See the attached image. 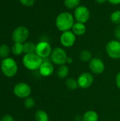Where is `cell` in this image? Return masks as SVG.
Returning a JSON list of instances; mask_svg holds the SVG:
<instances>
[{
	"label": "cell",
	"mask_w": 120,
	"mask_h": 121,
	"mask_svg": "<svg viewBox=\"0 0 120 121\" xmlns=\"http://www.w3.org/2000/svg\"><path fill=\"white\" fill-rule=\"evenodd\" d=\"M81 3V0H64L65 6L69 9H75Z\"/></svg>",
	"instance_id": "21"
},
{
	"label": "cell",
	"mask_w": 120,
	"mask_h": 121,
	"mask_svg": "<svg viewBox=\"0 0 120 121\" xmlns=\"http://www.w3.org/2000/svg\"><path fill=\"white\" fill-rule=\"evenodd\" d=\"M110 21L115 25L120 24V10H116L113 11L110 15Z\"/></svg>",
	"instance_id": "24"
},
{
	"label": "cell",
	"mask_w": 120,
	"mask_h": 121,
	"mask_svg": "<svg viewBox=\"0 0 120 121\" xmlns=\"http://www.w3.org/2000/svg\"><path fill=\"white\" fill-rule=\"evenodd\" d=\"M74 17L71 13L67 11H64L60 13L56 18L55 25L57 28L61 31L64 32L67 30H71L74 24Z\"/></svg>",
	"instance_id": "1"
},
{
	"label": "cell",
	"mask_w": 120,
	"mask_h": 121,
	"mask_svg": "<svg viewBox=\"0 0 120 121\" xmlns=\"http://www.w3.org/2000/svg\"><path fill=\"white\" fill-rule=\"evenodd\" d=\"M115 81H116V85H117V88L120 89V72L117 74Z\"/></svg>",
	"instance_id": "29"
},
{
	"label": "cell",
	"mask_w": 120,
	"mask_h": 121,
	"mask_svg": "<svg viewBox=\"0 0 120 121\" xmlns=\"http://www.w3.org/2000/svg\"><path fill=\"white\" fill-rule=\"evenodd\" d=\"M65 84H66V86L69 89H71V90H76V89H78L79 87L78 81L73 78L67 79L65 82Z\"/></svg>",
	"instance_id": "20"
},
{
	"label": "cell",
	"mask_w": 120,
	"mask_h": 121,
	"mask_svg": "<svg viewBox=\"0 0 120 121\" xmlns=\"http://www.w3.org/2000/svg\"><path fill=\"white\" fill-rule=\"evenodd\" d=\"M11 52L14 55H21L23 53V43H14L11 47Z\"/></svg>",
	"instance_id": "18"
},
{
	"label": "cell",
	"mask_w": 120,
	"mask_h": 121,
	"mask_svg": "<svg viewBox=\"0 0 120 121\" xmlns=\"http://www.w3.org/2000/svg\"><path fill=\"white\" fill-rule=\"evenodd\" d=\"M67 55L66 51L59 47H57L54 48L52 51L50 58L52 62L58 65H63L66 63V59H67Z\"/></svg>",
	"instance_id": "4"
},
{
	"label": "cell",
	"mask_w": 120,
	"mask_h": 121,
	"mask_svg": "<svg viewBox=\"0 0 120 121\" xmlns=\"http://www.w3.org/2000/svg\"><path fill=\"white\" fill-rule=\"evenodd\" d=\"M10 48L6 44H1L0 45V57L3 59L8 57V55L10 54Z\"/></svg>",
	"instance_id": "23"
},
{
	"label": "cell",
	"mask_w": 120,
	"mask_h": 121,
	"mask_svg": "<svg viewBox=\"0 0 120 121\" xmlns=\"http://www.w3.org/2000/svg\"><path fill=\"white\" fill-rule=\"evenodd\" d=\"M77 81L80 88L88 89L93 84L94 82V78L91 73L84 72L79 75L77 79Z\"/></svg>",
	"instance_id": "12"
},
{
	"label": "cell",
	"mask_w": 120,
	"mask_h": 121,
	"mask_svg": "<svg viewBox=\"0 0 120 121\" xmlns=\"http://www.w3.org/2000/svg\"><path fill=\"white\" fill-rule=\"evenodd\" d=\"M76 35L71 31L67 30L62 32L60 35V43L65 48H71L72 47L76 42Z\"/></svg>",
	"instance_id": "10"
},
{
	"label": "cell",
	"mask_w": 120,
	"mask_h": 121,
	"mask_svg": "<svg viewBox=\"0 0 120 121\" xmlns=\"http://www.w3.org/2000/svg\"><path fill=\"white\" fill-rule=\"evenodd\" d=\"M69 73V68L67 65H63L59 66V67L57 69V74L59 78H61V79L66 78L68 76Z\"/></svg>",
	"instance_id": "16"
},
{
	"label": "cell",
	"mask_w": 120,
	"mask_h": 121,
	"mask_svg": "<svg viewBox=\"0 0 120 121\" xmlns=\"http://www.w3.org/2000/svg\"><path fill=\"white\" fill-rule=\"evenodd\" d=\"M105 52L107 55L112 59H120V41L117 40H112L109 41L105 46Z\"/></svg>",
	"instance_id": "7"
},
{
	"label": "cell",
	"mask_w": 120,
	"mask_h": 121,
	"mask_svg": "<svg viewBox=\"0 0 120 121\" xmlns=\"http://www.w3.org/2000/svg\"><path fill=\"white\" fill-rule=\"evenodd\" d=\"M28 29L23 26H18L12 33L11 38L14 43H24L29 37Z\"/></svg>",
	"instance_id": "6"
},
{
	"label": "cell",
	"mask_w": 120,
	"mask_h": 121,
	"mask_svg": "<svg viewBox=\"0 0 120 121\" xmlns=\"http://www.w3.org/2000/svg\"><path fill=\"white\" fill-rule=\"evenodd\" d=\"M73 62V58L71 57H67L66 59V63L67 64H71Z\"/></svg>",
	"instance_id": "32"
},
{
	"label": "cell",
	"mask_w": 120,
	"mask_h": 121,
	"mask_svg": "<svg viewBox=\"0 0 120 121\" xmlns=\"http://www.w3.org/2000/svg\"><path fill=\"white\" fill-rule=\"evenodd\" d=\"M43 62V59L39 57L36 53L25 54L22 59L23 66L29 70H37Z\"/></svg>",
	"instance_id": "2"
},
{
	"label": "cell",
	"mask_w": 120,
	"mask_h": 121,
	"mask_svg": "<svg viewBox=\"0 0 120 121\" xmlns=\"http://www.w3.org/2000/svg\"><path fill=\"white\" fill-rule=\"evenodd\" d=\"M35 119L36 121H49V116L45 111L38 110L35 114Z\"/></svg>",
	"instance_id": "19"
},
{
	"label": "cell",
	"mask_w": 120,
	"mask_h": 121,
	"mask_svg": "<svg viewBox=\"0 0 120 121\" xmlns=\"http://www.w3.org/2000/svg\"><path fill=\"white\" fill-rule=\"evenodd\" d=\"M1 70L6 77H13L18 72V65L15 60L8 57L1 61Z\"/></svg>",
	"instance_id": "3"
},
{
	"label": "cell",
	"mask_w": 120,
	"mask_h": 121,
	"mask_svg": "<svg viewBox=\"0 0 120 121\" xmlns=\"http://www.w3.org/2000/svg\"><path fill=\"white\" fill-rule=\"evenodd\" d=\"M95 1L98 4H104L108 1V0H95Z\"/></svg>",
	"instance_id": "31"
},
{
	"label": "cell",
	"mask_w": 120,
	"mask_h": 121,
	"mask_svg": "<svg viewBox=\"0 0 120 121\" xmlns=\"http://www.w3.org/2000/svg\"><path fill=\"white\" fill-rule=\"evenodd\" d=\"M79 58L83 62H89L93 58L92 53L88 50H83L80 52Z\"/></svg>",
	"instance_id": "22"
},
{
	"label": "cell",
	"mask_w": 120,
	"mask_h": 121,
	"mask_svg": "<svg viewBox=\"0 0 120 121\" xmlns=\"http://www.w3.org/2000/svg\"><path fill=\"white\" fill-rule=\"evenodd\" d=\"M39 72L42 77H50L54 72V67L51 62L43 60L39 68Z\"/></svg>",
	"instance_id": "13"
},
{
	"label": "cell",
	"mask_w": 120,
	"mask_h": 121,
	"mask_svg": "<svg viewBox=\"0 0 120 121\" xmlns=\"http://www.w3.org/2000/svg\"><path fill=\"white\" fill-rule=\"evenodd\" d=\"M13 94L18 98L26 99L29 97L31 94V88L28 84L21 82L13 87Z\"/></svg>",
	"instance_id": "9"
},
{
	"label": "cell",
	"mask_w": 120,
	"mask_h": 121,
	"mask_svg": "<svg viewBox=\"0 0 120 121\" xmlns=\"http://www.w3.org/2000/svg\"><path fill=\"white\" fill-rule=\"evenodd\" d=\"M24 106L27 108H32L35 106V101L31 97H28L24 101Z\"/></svg>",
	"instance_id": "25"
},
{
	"label": "cell",
	"mask_w": 120,
	"mask_h": 121,
	"mask_svg": "<svg viewBox=\"0 0 120 121\" xmlns=\"http://www.w3.org/2000/svg\"><path fill=\"white\" fill-rule=\"evenodd\" d=\"M114 35H115L116 40L120 41V24L117 25V26L115 27L114 30Z\"/></svg>",
	"instance_id": "27"
},
{
	"label": "cell",
	"mask_w": 120,
	"mask_h": 121,
	"mask_svg": "<svg viewBox=\"0 0 120 121\" xmlns=\"http://www.w3.org/2000/svg\"><path fill=\"white\" fill-rule=\"evenodd\" d=\"M0 121H14V119L11 115H5L1 118Z\"/></svg>",
	"instance_id": "28"
},
{
	"label": "cell",
	"mask_w": 120,
	"mask_h": 121,
	"mask_svg": "<svg viewBox=\"0 0 120 121\" xmlns=\"http://www.w3.org/2000/svg\"><path fill=\"white\" fill-rule=\"evenodd\" d=\"M74 17L76 22L86 23L91 18V12L88 7L79 5L77 8L74 9Z\"/></svg>",
	"instance_id": "5"
},
{
	"label": "cell",
	"mask_w": 120,
	"mask_h": 121,
	"mask_svg": "<svg viewBox=\"0 0 120 121\" xmlns=\"http://www.w3.org/2000/svg\"><path fill=\"white\" fill-rule=\"evenodd\" d=\"M99 116L95 111H88L83 116V121H98Z\"/></svg>",
	"instance_id": "15"
},
{
	"label": "cell",
	"mask_w": 120,
	"mask_h": 121,
	"mask_svg": "<svg viewBox=\"0 0 120 121\" xmlns=\"http://www.w3.org/2000/svg\"><path fill=\"white\" fill-rule=\"evenodd\" d=\"M88 67L90 70L95 74H102L105 69L104 62L98 57H93L89 61Z\"/></svg>",
	"instance_id": "11"
},
{
	"label": "cell",
	"mask_w": 120,
	"mask_h": 121,
	"mask_svg": "<svg viewBox=\"0 0 120 121\" xmlns=\"http://www.w3.org/2000/svg\"><path fill=\"white\" fill-rule=\"evenodd\" d=\"M19 1L22 5L27 6V7L33 6L35 2V0H19Z\"/></svg>",
	"instance_id": "26"
},
{
	"label": "cell",
	"mask_w": 120,
	"mask_h": 121,
	"mask_svg": "<svg viewBox=\"0 0 120 121\" xmlns=\"http://www.w3.org/2000/svg\"><path fill=\"white\" fill-rule=\"evenodd\" d=\"M108 1L112 5H119V4H120V0H108Z\"/></svg>",
	"instance_id": "30"
},
{
	"label": "cell",
	"mask_w": 120,
	"mask_h": 121,
	"mask_svg": "<svg viewBox=\"0 0 120 121\" xmlns=\"http://www.w3.org/2000/svg\"><path fill=\"white\" fill-rule=\"evenodd\" d=\"M76 36H81L84 35L86 32V26L85 23L75 22L71 30Z\"/></svg>",
	"instance_id": "14"
},
{
	"label": "cell",
	"mask_w": 120,
	"mask_h": 121,
	"mask_svg": "<svg viewBox=\"0 0 120 121\" xmlns=\"http://www.w3.org/2000/svg\"><path fill=\"white\" fill-rule=\"evenodd\" d=\"M36 45L32 42H25L23 43V52L25 54L35 53Z\"/></svg>",
	"instance_id": "17"
},
{
	"label": "cell",
	"mask_w": 120,
	"mask_h": 121,
	"mask_svg": "<svg viewBox=\"0 0 120 121\" xmlns=\"http://www.w3.org/2000/svg\"><path fill=\"white\" fill-rule=\"evenodd\" d=\"M52 51V46L47 41H40L36 45L35 53L42 59H45L50 56Z\"/></svg>",
	"instance_id": "8"
}]
</instances>
